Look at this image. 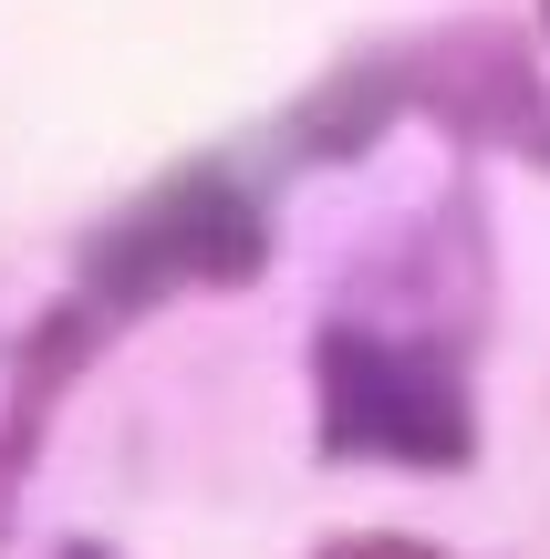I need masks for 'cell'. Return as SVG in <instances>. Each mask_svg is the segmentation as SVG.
I'll use <instances>...</instances> for the list:
<instances>
[{"instance_id":"obj_1","label":"cell","mask_w":550,"mask_h":559,"mask_svg":"<svg viewBox=\"0 0 550 559\" xmlns=\"http://www.w3.org/2000/svg\"><path fill=\"white\" fill-rule=\"evenodd\" d=\"M312 373H323V445L332 456L468 466V445H478L468 383H457V362H436V342H395V332L332 321Z\"/></svg>"},{"instance_id":"obj_2","label":"cell","mask_w":550,"mask_h":559,"mask_svg":"<svg viewBox=\"0 0 550 559\" xmlns=\"http://www.w3.org/2000/svg\"><path fill=\"white\" fill-rule=\"evenodd\" d=\"M270 260V218L239 177L219 166H187V177L145 187L115 228H94V280L104 300H166V290H229V280H260Z\"/></svg>"},{"instance_id":"obj_3","label":"cell","mask_w":550,"mask_h":559,"mask_svg":"<svg viewBox=\"0 0 550 559\" xmlns=\"http://www.w3.org/2000/svg\"><path fill=\"white\" fill-rule=\"evenodd\" d=\"M416 73H436L426 104H436L468 145H519V156H550V104H540V73H530V52H519V32H499V21L436 32L426 52H416Z\"/></svg>"},{"instance_id":"obj_4","label":"cell","mask_w":550,"mask_h":559,"mask_svg":"<svg viewBox=\"0 0 550 559\" xmlns=\"http://www.w3.org/2000/svg\"><path fill=\"white\" fill-rule=\"evenodd\" d=\"M323 559H447V549H426V539H395V528H374V539H332Z\"/></svg>"},{"instance_id":"obj_5","label":"cell","mask_w":550,"mask_h":559,"mask_svg":"<svg viewBox=\"0 0 550 559\" xmlns=\"http://www.w3.org/2000/svg\"><path fill=\"white\" fill-rule=\"evenodd\" d=\"M73 559H94V549H73Z\"/></svg>"},{"instance_id":"obj_6","label":"cell","mask_w":550,"mask_h":559,"mask_svg":"<svg viewBox=\"0 0 550 559\" xmlns=\"http://www.w3.org/2000/svg\"><path fill=\"white\" fill-rule=\"evenodd\" d=\"M540 11H550V0H540Z\"/></svg>"}]
</instances>
